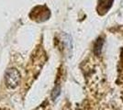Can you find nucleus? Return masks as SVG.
Wrapping results in <instances>:
<instances>
[{"label":"nucleus","mask_w":123,"mask_h":110,"mask_svg":"<svg viewBox=\"0 0 123 110\" xmlns=\"http://www.w3.org/2000/svg\"><path fill=\"white\" fill-rule=\"evenodd\" d=\"M20 79H21L20 73H19V72L17 69L10 68L6 72L5 83H6V85L8 88H11V89L16 88L19 84Z\"/></svg>","instance_id":"nucleus-1"},{"label":"nucleus","mask_w":123,"mask_h":110,"mask_svg":"<svg viewBox=\"0 0 123 110\" xmlns=\"http://www.w3.org/2000/svg\"><path fill=\"white\" fill-rule=\"evenodd\" d=\"M112 2L113 0H100L99 1V7H98V10L99 9V11L102 10L107 12V10L112 5Z\"/></svg>","instance_id":"nucleus-2"},{"label":"nucleus","mask_w":123,"mask_h":110,"mask_svg":"<svg viewBox=\"0 0 123 110\" xmlns=\"http://www.w3.org/2000/svg\"><path fill=\"white\" fill-rule=\"evenodd\" d=\"M35 110H50V105H49V103L46 101L45 103H43L42 105H41L38 108H36Z\"/></svg>","instance_id":"nucleus-3"}]
</instances>
